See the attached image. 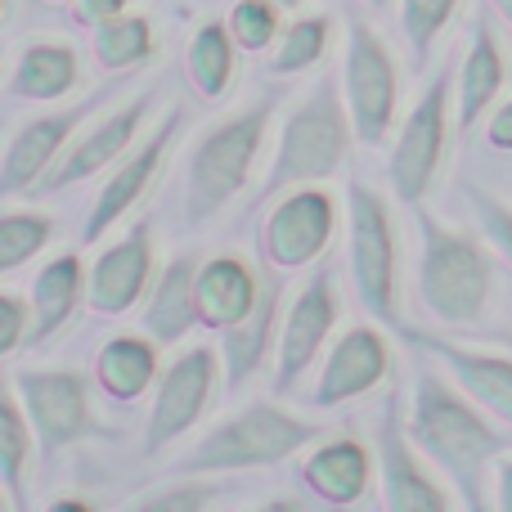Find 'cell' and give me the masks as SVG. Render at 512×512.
Segmentation results:
<instances>
[{
    "label": "cell",
    "instance_id": "cell-11",
    "mask_svg": "<svg viewBox=\"0 0 512 512\" xmlns=\"http://www.w3.org/2000/svg\"><path fill=\"white\" fill-rule=\"evenodd\" d=\"M216 373H221V360H216L212 346H189L180 360H171L158 373V396H153L149 427H144V454L149 459H158L167 445H176L203 418L207 400L216 391Z\"/></svg>",
    "mask_w": 512,
    "mask_h": 512
},
{
    "label": "cell",
    "instance_id": "cell-3",
    "mask_svg": "<svg viewBox=\"0 0 512 512\" xmlns=\"http://www.w3.org/2000/svg\"><path fill=\"white\" fill-rule=\"evenodd\" d=\"M351 140H355V122L351 108H346V95L337 86H328V81H319L283 122L279 149H274L270 171H265L252 203L261 207L297 185H319V180L337 176L346 153H351Z\"/></svg>",
    "mask_w": 512,
    "mask_h": 512
},
{
    "label": "cell",
    "instance_id": "cell-23",
    "mask_svg": "<svg viewBox=\"0 0 512 512\" xmlns=\"http://www.w3.org/2000/svg\"><path fill=\"white\" fill-rule=\"evenodd\" d=\"M504 86H508V59H504V50H499L495 32H490V23L486 18H477V27H472V45H468L463 68H459V86H454L459 90V126H463V135H468L472 126L490 113V104L504 95Z\"/></svg>",
    "mask_w": 512,
    "mask_h": 512
},
{
    "label": "cell",
    "instance_id": "cell-5",
    "mask_svg": "<svg viewBox=\"0 0 512 512\" xmlns=\"http://www.w3.org/2000/svg\"><path fill=\"white\" fill-rule=\"evenodd\" d=\"M274 117V95L256 99V104L239 108L234 117L207 126L194 140L185 162V221L203 225L212 216H221L234 198L248 189L252 162L261 153V140L270 131Z\"/></svg>",
    "mask_w": 512,
    "mask_h": 512
},
{
    "label": "cell",
    "instance_id": "cell-8",
    "mask_svg": "<svg viewBox=\"0 0 512 512\" xmlns=\"http://www.w3.org/2000/svg\"><path fill=\"white\" fill-rule=\"evenodd\" d=\"M9 387H14L27 423H32L45 463L59 450L77 445L95 427L86 378L77 369H18V373H9Z\"/></svg>",
    "mask_w": 512,
    "mask_h": 512
},
{
    "label": "cell",
    "instance_id": "cell-36",
    "mask_svg": "<svg viewBox=\"0 0 512 512\" xmlns=\"http://www.w3.org/2000/svg\"><path fill=\"white\" fill-rule=\"evenodd\" d=\"M472 203H477V221H481V234L495 243L499 256H508L512 265V207L499 203L490 189H472Z\"/></svg>",
    "mask_w": 512,
    "mask_h": 512
},
{
    "label": "cell",
    "instance_id": "cell-4",
    "mask_svg": "<svg viewBox=\"0 0 512 512\" xmlns=\"http://www.w3.org/2000/svg\"><path fill=\"white\" fill-rule=\"evenodd\" d=\"M319 436H324L319 423L288 414L270 400H256V405L230 414L225 423H216L198 445H189L171 463V472L176 477H225V472L274 468V463L292 459L301 445L319 441Z\"/></svg>",
    "mask_w": 512,
    "mask_h": 512
},
{
    "label": "cell",
    "instance_id": "cell-25",
    "mask_svg": "<svg viewBox=\"0 0 512 512\" xmlns=\"http://www.w3.org/2000/svg\"><path fill=\"white\" fill-rule=\"evenodd\" d=\"M158 342L140 333L108 337L95 355V382L104 396L113 400H135L158 382Z\"/></svg>",
    "mask_w": 512,
    "mask_h": 512
},
{
    "label": "cell",
    "instance_id": "cell-26",
    "mask_svg": "<svg viewBox=\"0 0 512 512\" xmlns=\"http://www.w3.org/2000/svg\"><path fill=\"white\" fill-rule=\"evenodd\" d=\"M81 292H86V270H81V256L63 252L45 265L32 279V346L50 342L63 324L72 319Z\"/></svg>",
    "mask_w": 512,
    "mask_h": 512
},
{
    "label": "cell",
    "instance_id": "cell-43",
    "mask_svg": "<svg viewBox=\"0 0 512 512\" xmlns=\"http://www.w3.org/2000/svg\"><path fill=\"white\" fill-rule=\"evenodd\" d=\"M279 5H283V9H297V5H301V0H279Z\"/></svg>",
    "mask_w": 512,
    "mask_h": 512
},
{
    "label": "cell",
    "instance_id": "cell-7",
    "mask_svg": "<svg viewBox=\"0 0 512 512\" xmlns=\"http://www.w3.org/2000/svg\"><path fill=\"white\" fill-rule=\"evenodd\" d=\"M342 95L351 108L355 122V140L364 149H378L396 126V99H400V81H396V63L391 50L364 18L346 23V63H342Z\"/></svg>",
    "mask_w": 512,
    "mask_h": 512
},
{
    "label": "cell",
    "instance_id": "cell-42",
    "mask_svg": "<svg viewBox=\"0 0 512 512\" xmlns=\"http://www.w3.org/2000/svg\"><path fill=\"white\" fill-rule=\"evenodd\" d=\"M499 342H504V346H508V351H512V319H508V324H504V328H499Z\"/></svg>",
    "mask_w": 512,
    "mask_h": 512
},
{
    "label": "cell",
    "instance_id": "cell-45",
    "mask_svg": "<svg viewBox=\"0 0 512 512\" xmlns=\"http://www.w3.org/2000/svg\"><path fill=\"white\" fill-rule=\"evenodd\" d=\"M50 5H63V0H50Z\"/></svg>",
    "mask_w": 512,
    "mask_h": 512
},
{
    "label": "cell",
    "instance_id": "cell-38",
    "mask_svg": "<svg viewBox=\"0 0 512 512\" xmlns=\"http://www.w3.org/2000/svg\"><path fill=\"white\" fill-rule=\"evenodd\" d=\"M486 140L495 144V149L512 153V99H508L504 108H499L495 117H490V126H486Z\"/></svg>",
    "mask_w": 512,
    "mask_h": 512
},
{
    "label": "cell",
    "instance_id": "cell-44",
    "mask_svg": "<svg viewBox=\"0 0 512 512\" xmlns=\"http://www.w3.org/2000/svg\"><path fill=\"white\" fill-rule=\"evenodd\" d=\"M364 5H373V9H382V5H387V0H364Z\"/></svg>",
    "mask_w": 512,
    "mask_h": 512
},
{
    "label": "cell",
    "instance_id": "cell-30",
    "mask_svg": "<svg viewBox=\"0 0 512 512\" xmlns=\"http://www.w3.org/2000/svg\"><path fill=\"white\" fill-rule=\"evenodd\" d=\"M153 54V27L144 14H117L95 23V59L104 72H131Z\"/></svg>",
    "mask_w": 512,
    "mask_h": 512
},
{
    "label": "cell",
    "instance_id": "cell-20",
    "mask_svg": "<svg viewBox=\"0 0 512 512\" xmlns=\"http://www.w3.org/2000/svg\"><path fill=\"white\" fill-rule=\"evenodd\" d=\"M194 301H198V324L212 328V333H230L256 310L261 283H256L252 265L243 256H212V261L198 265Z\"/></svg>",
    "mask_w": 512,
    "mask_h": 512
},
{
    "label": "cell",
    "instance_id": "cell-41",
    "mask_svg": "<svg viewBox=\"0 0 512 512\" xmlns=\"http://www.w3.org/2000/svg\"><path fill=\"white\" fill-rule=\"evenodd\" d=\"M490 5H495V9H499V14H504V18H508V23H512V0H490Z\"/></svg>",
    "mask_w": 512,
    "mask_h": 512
},
{
    "label": "cell",
    "instance_id": "cell-2",
    "mask_svg": "<svg viewBox=\"0 0 512 512\" xmlns=\"http://www.w3.org/2000/svg\"><path fill=\"white\" fill-rule=\"evenodd\" d=\"M418 297L436 324H481L495 297V261L481 239L418 212Z\"/></svg>",
    "mask_w": 512,
    "mask_h": 512
},
{
    "label": "cell",
    "instance_id": "cell-28",
    "mask_svg": "<svg viewBox=\"0 0 512 512\" xmlns=\"http://www.w3.org/2000/svg\"><path fill=\"white\" fill-rule=\"evenodd\" d=\"M234 50L239 41L230 36V23H203L194 36H189L185 50V72L189 86L203 99H221L234 81Z\"/></svg>",
    "mask_w": 512,
    "mask_h": 512
},
{
    "label": "cell",
    "instance_id": "cell-33",
    "mask_svg": "<svg viewBox=\"0 0 512 512\" xmlns=\"http://www.w3.org/2000/svg\"><path fill=\"white\" fill-rule=\"evenodd\" d=\"M54 221L45 212H5L0 216V270L14 274L27 256H36L50 243Z\"/></svg>",
    "mask_w": 512,
    "mask_h": 512
},
{
    "label": "cell",
    "instance_id": "cell-31",
    "mask_svg": "<svg viewBox=\"0 0 512 512\" xmlns=\"http://www.w3.org/2000/svg\"><path fill=\"white\" fill-rule=\"evenodd\" d=\"M328 36H333L328 14L292 18V23L279 32V50H274V59H270V72L274 77H297V72L319 68L328 54Z\"/></svg>",
    "mask_w": 512,
    "mask_h": 512
},
{
    "label": "cell",
    "instance_id": "cell-27",
    "mask_svg": "<svg viewBox=\"0 0 512 512\" xmlns=\"http://www.w3.org/2000/svg\"><path fill=\"white\" fill-rule=\"evenodd\" d=\"M279 292H283L279 279H270V288L261 292V301H256L252 315L243 319L239 328L225 333L221 360H225V369H230V391H239L243 382L261 369V360H265L270 346H279V328H274V319H279Z\"/></svg>",
    "mask_w": 512,
    "mask_h": 512
},
{
    "label": "cell",
    "instance_id": "cell-12",
    "mask_svg": "<svg viewBox=\"0 0 512 512\" xmlns=\"http://www.w3.org/2000/svg\"><path fill=\"white\" fill-rule=\"evenodd\" d=\"M337 324V283L328 270L310 274L297 288L292 306L283 310L279 324V364H274V391H297V382L310 373V364L319 360L328 333Z\"/></svg>",
    "mask_w": 512,
    "mask_h": 512
},
{
    "label": "cell",
    "instance_id": "cell-19",
    "mask_svg": "<svg viewBox=\"0 0 512 512\" xmlns=\"http://www.w3.org/2000/svg\"><path fill=\"white\" fill-rule=\"evenodd\" d=\"M387 364H391V351L378 328H360V324L346 328L333 342V351H328L310 400H315V409H337L346 400L369 396L387 378Z\"/></svg>",
    "mask_w": 512,
    "mask_h": 512
},
{
    "label": "cell",
    "instance_id": "cell-35",
    "mask_svg": "<svg viewBox=\"0 0 512 512\" xmlns=\"http://www.w3.org/2000/svg\"><path fill=\"white\" fill-rule=\"evenodd\" d=\"M216 504H221V486L216 481H198V477L171 481V490H162V495L135 499V508H167V512H198V508H216Z\"/></svg>",
    "mask_w": 512,
    "mask_h": 512
},
{
    "label": "cell",
    "instance_id": "cell-15",
    "mask_svg": "<svg viewBox=\"0 0 512 512\" xmlns=\"http://www.w3.org/2000/svg\"><path fill=\"white\" fill-rule=\"evenodd\" d=\"M409 342L423 355L445 364L454 382L486 409L495 423H504L512 432V351H481V346H459L441 333H418L409 328Z\"/></svg>",
    "mask_w": 512,
    "mask_h": 512
},
{
    "label": "cell",
    "instance_id": "cell-9",
    "mask_svg": "<svg viewBox=\"0 0 512 512\" xmlns=\"http://www.w3.org/2000/svg\"><path fill=\"white\" fill-rule=\"evenodd\" d=\"M445 122H450V72H436L432 86L414 104V113L405 117L396 144H391L387 176L405 207H418L432 189V176L445 153Z\"/></svg>",
    "mask_w": 512,
    "mask_h": 512
},
{
    "label": "cell",
    "instance_id": "cell-18",
    "mask_svg": "<svg viewBox=\"0 0 512 512\" xmlns=\"http://www.w3.org/2000/svg\"><path fill=\"white\" fill-rule=\"evenodd\" d=\"M153 283V230L135 225L126 239L95 256L86 274V301L95 315H126Z\"/></svg>",
    "mask_w": 512,
    "mask_h": 512
},
{
    "label": "cell",
    "instance_id": "cell-6",
    "mask_svg": "<svg viewBox=\"0 0 512 512\" xmlns=\"http://www.w3.org/2000/svg\"><path fill=\"white\" fill-rule=\"evenodd\" d=\"M346 252H351V279L364 310L382 324H400L396 225H391V207L382 203V194L360 180L346 198Z\"/></svg>",
    "mask_w": 512,
    "mask_h": 512
},
{
    "label": "cell",
    "instance_id": "cell-37",
    "mask_svg": "<svg viewBox=\"0 0 512 512\" xmlns=\"http://www.w3.org/2000/svg\"><path fill=\"white\" fill-rule=\"evenodd\" d=\"M27 342H32V301L5 292L0 297V355H18Z\"/></svg>",
    "mask_w": 512,
    "mask_h": 512
},
{
    "label": "cell",
    "instance_id": "cell-21",
    "mask_svg": "<svg viewBox=\"0 0 512 512\" xmlns=\"http://www.w3.org/2000/svg\"><path fill=\"white\" fill-rule=\"evenodd\" d=\"M369 472H373V459L364 450V441L355 436H337V441H324L301 459V481L306 490L319 499V504H333V508H346L369 490Z\"/></svg>",
    "mask_w": 512,
    "mask_h": 512
},
{
    "label": "cell",
    "instance_id": "cell-39",
    "mask_svg": "<svg viewBox=\"0 0 512 512\" xmlns=\"http://www.w3.org/2000/svg\"><path fill=\"white\" fill-rule=\"evenodd\" d=\"M126 5H131V0H77V9H81L86 23H108V18L126 14Z\"/></svg>",
    "mask_w": 512,
    "mask_h": 512
},
{
    "label": "cell",
    "instance_id": "cell-24",
    "mask_svg": "<svg viewBox=\"0 0 512 512\" xmlns=\"http://www.w3.org/2000/svg\"><path fill=\"white\" fill-rule=\"evenodd\" d=\"M77 86V50L63 41H32L18 50L9 68V99L23 104H50Z\"/></svg>",
    "mask_w": 512,
    "mask_h": 512
},
{
    "label": "cell",
    "instance_id": "cell-16",
    "mask_svg": "<svg viewBox=\"0 0 512 512\" xmlns=\"http://www.w3.org/2000/svg\"><path fill=\"white\" fill-rule=\"evenodd\" d=\"M149 108H153V95H135V99H126L117 113H104L95 131L81 144H72V153H63V158L45 171V180L36 189H41V194H63V189L81 185V180L99 176L104 167L122 162L126 149L140 140V126H144V117H149Z\"/></svg>",
    "mask_w": 512,
    "mask_h": 512
},
{
    "label": "cell",
    "instance_id": "cell-22",
    "mask_svg": "<svg viewBox=\"0 0 512 512\" xmlns=\"http://www.w3.org/2000/svg\"><path fill=\"white\" fill-rule=\"evenodd\" d=\"M194 279H198V261L194 256H176L167 261V270L153 279V292L144 301V333L158 346H176L194 333L198 324V301H194Z\"/></svg>",
    "mask_w": 512,
    "mask_h": 512
},
{
    "label": "cell",
    "instance_id": "cell-40",
    "mask_svg": "<svg viewBox=\"0 0 512 512\" xmlns=\"http://www.w3.org/2000/svg\"><path fill=\"white\" fill-rule=\"evenodd\" d=\"M495 504L512 512V459H499V472H495Z\"/></svg>",
    "mask_w": 512,
    "mask_h": 512
},
{
    "label": "cell",
    "instance_id": "cell-10",
    "mask_svg": "<svg viewBox=\"0 0 512 512\" xmlns=\"http://www.w3.org/2000/svg\"><path fill=\"white\" fill-rule=\"evenodd\" d=\"M337 230V203L319 185H297L279 194L261 230V252L279 274L306 270L328 252Z\"/></svg>",
    "mask_w": 512,
    "mask_h": 512
},
{
    "label": "cell",
    "instance_id": "cell-29",
    "mask_svg": "<svg viewBox=\"0 0 512 512\" xmlns=\"http://www.w3.org/2000/svg\"><path fill=\"white\" fill-rule=\"evenodd\" d=\"M36 454V432L27 423L23 405H18L14 387L5 382V396H0V468H5V495L14 508H23V481H27V463Z\"/></svg>",
    "mask_w": 512,
    "mask_h": 512
},
{
    "label": "cell",
    "instance_id": "cell-1",
    "mask_svg": "<svg viewBox=\"0 0 512 512\" xmlns=\"http://www.w3.org/2000/svg\"><path fill=\"white\" fill-rule=\"evenodd\" d=\"M409 436L445 477L459 486V504L486 508L490 468L504 459L508 436L504 423L486 414L459 382L436 369H418L409 387Z\"/></svg>",
    "mask_w": 512,
    "mask_h": 512
},
{
    "label": "cell",
    "instance_id": "cell-34",
    "mask_svg": "<svg viewBox=\"0 0 512 512\" xmlns=\"http://www.w3.org/2000/svg\"><path fill=\"white\" fill-rule=\"evenodd\" d=\"M283 32V5L279 0H239L230 9V36L239 41V50H265Z\"/></svg>",
    "mask_w": 512,
    "mask_h": 512
},
{
    "label": "cell",
    "instance_id": "cell-14",
    "mask_svg": "<svg viewBox=\"0 0 512 512\" xmlns=\"http://www.w3.org/2000/svg\"><path fill=\"white\" fill-rule=\"evenodd\" d=\"M180 122H185V108H171V113L149 131V140H144L131 158L117 162V171L108 176V185L95 194V207H90V216H86V230H81V243H86V248L104 239V234L144 198V189L153 185V176H158L162 162H167Z\"/></svg>",
    "mask_w": 512,
    "mask_h": 512
},
{
    "label": "cell",
    "instance_id": "cell-32",
    "mask_svg": "<svg viewBox=\"0 0 512 512\" xmlns=\"http://www.w3.org/2000/svg\"><path fill=\"white\" fill-rule=\"evenodd\" d=\"M454 9H459V0H400V27H405V41L414 50L418 72L432 63V45L450 27Z\"/></svg>",
    "mask_w": 512,
    "mask_h": 512
},
{
    "label": "cell",
    "instance_id": "cell-17",
    "mask_svg": "<svg viewBox=\"0 0 512 512\" xmlns=\"http://www.w3.org/2000/svg\"><path fill=\"white\" fill-rule=\"evenodd\" d=\"M99 104H104V95H90V99H81V104L59 108V113H50V117H36L23 131H14V140H9V149H5V167H0V189L14 198V194H23V189L41 185L45 171L63 158V144L72 140V131H77L86 117H95Z\"/></svg>",
    "mask_w": 512,
    "mask_h": 512
},
{
    "label": "cell",
    "instance_id": "cell-13",
    "mask_svg": "<svg viewBox=\"0 0 512 512\" xmlns=\"http://www.w3.org/2000/svg\"><path fill=\"white\" fill-rule=\"evenodd\" d=\"M396 400H387V414L378 423V468H382V504L396 512H441L459 499L445 495L441 481L423 468V450L409 436V423L396 414Z\"/></svg>",
    "mask_w": 512,
    "mask_h": 512
}]
</instances>
